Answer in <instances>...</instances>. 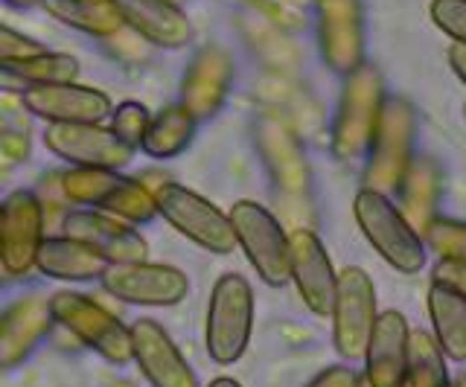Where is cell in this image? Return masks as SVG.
Listing matches in <instances>:
<instances>
[{
	"label": "cell",
	"instance_id": "1",
	"mask_svg": "<svg viewBox=\"0 0 466 387\" xmlns=\"http://www.w3.org/2000/svg\"><path fill=\"white\" fill-rule=\"evenodd\" d=\"M353 216L361 227L364 239L382 260L400 274H420L426 265V239H422L400 207L385 193L359 190L353 202Z\"/></svg>",
	"mask_w": 466,
	"mask_h": 387
},
{
	"label": "cell",
	"instance_id": "2",
	"mask_svg": "<svg viewBox=\"0 0 466 387\" xmlns=\"http://www.w3.org/2000/svg\"><path fill=\"white\" fill-rule=\"evenodd\" d=\"M385 103L388 99H385L382 76L370 64H364L356 74L347 76L332 123V154L339 161L347 164V161H359V157H368L379 120H382Z\"/></svg>",
	"mask_w": 466,
	"mask_h": 387
},
{
	"label": "cell",
	"instance_id": "3",
	"mask_svg": "<svg viewBox=\"0 0 466 387\" xmlns=\"http://www.w3.org/2000/svg\"><path fill=\"white\" fill-rule=\"evenodd\" d=\"M254 332V289L242 274L230 271L213 285L208 306V355L216 364H233L245 355Z\"/></svg>",
	"mask_w": 466,
	"mask_h": 387
},
{
	"label": "cell",
	"instance_id": "4",
	"mask_svg": "<svg viewBox=\"0 0 466 387\" xmlns=\"http://www.w3.org/2000/svg\"><path fill=\"white\" fill-rule=\"evenodd\" d=\"M65 190L73 204L111 213L128 224H146L157 213L155 195L140 178H126L116 169H67Z\"/></svg>",
	"mask_w": 466,
	"mask_h": 387
},
{
	"label": "cell",
	"instance_id": "5",
	"mask_svg": "<svg viewBox=\"0 0 466 387\" xmlns=\"http://www.w3.org/2000/svg\"><path fill=\"white\" fill-rule=\"evenodd\" d=\"M228 216L233 222L239 248L257 271V277L271 289L286 285L291 280V242L283 224L262 204L248 202V198L233 204Z\"/></svg>",
	"mask_w": 466,
	"mask_h": 387
},
{
	"label": "cell",
	"instance_id": "6",
	"mask_svg": "<svg viewBox=\"0 0 466 387\" xmlns=\"http://www.w3.org/2000/svg\"><path fill=\"white\" fill-rule=\"evenodd\" d=\"M53 318L58 326H65L73 338H79L87 350L99 352L106 362L123 367L135 362L131 352V326L116 321L114 314L79 292H58L50 297Z\"/></svg>",
	"mask_w": 466,
	"mask_h": 387
},
{
	"label": "cell",
	"instance_id": "7",
	"mask_svg": "<svg viewBox=\"0 0 466 387\" xmlns=\"http://www.w3.org/2000/svg\"><path fill=\"white\" fill-rule=\"evenodd\" d=\"M157 213L164 216L175 231L187 236L189 242H196L198 248L210 253H233V248L239 245L237 233H233V222L225 216L216 204H210L208 198H201L198 193L187 190V186L164 181L152 190Z\"/></svg>",
	"mask_w": 466,
	"mask_h": 387
},
{
	"label": "cell",
	"instance_id": "8",
	"mask_svg": "<svg viewBox=\"0 0 466 387\" xmlns=\"http://www.w3.org/2000/svg\"><path fill=\"white\" fill-rule=\"evenodd\" d=\"M414 132L417 117L405 99H388L376 137L370 143L368 164H364V190L390 193L400 190L405 172L414 164Z\"/></svg>",
	"mask_w": 466,
	"mask_h": 387
},
{
	"label": "cell",
	"instance_id": "9",
	"mask_svg": "<svg viewBox=\"0 0 466 387\" xmlns=\"http://www.w3.org/2000/svg\"><path fill=\"white\" fill-rule=\"evenodd\" d=\"M332 343L344 362H359L368 352L376 329V285L359 265H350L339 274V297L332 306Z\"/></svg>",
	"mask_w": 466,
	"mask_h": 387
},
{
	"label": "cell",
	"instance_id": "10",
	"mask_svg": "<svg viewBox=\"0 0 466 387\" xmlns=\"http://www.w3.org/2000/svg\"><path fill=\"white\" fill-rule=\"evenodd\" d=\"M47 239L44 210L35 193L18 190L6 195L0 210V265L9 280L26 277L38 265V251Z\"/></svg>",
	"mask_w": 466,
	"mask_h": 387
},
{
	"label": "cell",
	"instance_id": "11",
	"mask_svg": "<svg viewBox=\"0 0 466 387\" xmlns=\"http://www.w3.org/2000/svg\"><path fill=\"white\" fill-rule=\"evenodd\" d=\"M44 146L73 169H123L135 157L114 128L99 123H53L44 132Z\"/></svg>",
	"mask_w": 466,
	"mask_h": 387
},
{
	"label": "cell",
	"instance_id": "12",
	"mask_svg": "<svg viewBox=\"0 0 466 387\" xmlns=\"http://www.w3.org/2000/svg\"><path fill=\"white\" fill-rule=\"evenodd\" d=\"M102 289L131 306H178L189 292L181 268L157 263L111 265L102 277Z\"/></svg>",
	"mask_w": 466,
	"mask_h": 387
},
{
	"label": "cell",
	"instance_id": "13",
	"mask_svg": "<svg viewBox=\"0 0 466 387\" xmlns=\"http://www.w3.org/2000/svg\"><path fill=\"white\" fill-rule=\"evenodd\" d=\"M291 242V283L312 314L318 318H329L335 297H339V274L332 268V260L309 227H298L289 233Z\"/></svg>",
	"mask_w": 466,
	"mask_h": 387
},
{
	"label": "cell",
	"instance_id": "14",
	"mask_svg": "<svg viewBox=\"0 0 466 387\" xmlns=\"http://www.w3.org/2000/svg\"><path fill=\"white\" fill-rule=\"evenodd\" d=\"M62 236H70L96 251L108 265H131V263H146V239L131 227L128 222L111 216V213L79 207L73 210Z\"/></svg>",
	"mask_w": 466,
	"mask_h": 387
},
{
	"label": "cell",
	"instance_id": "15",
	"mask_svg": "<svg viewBox=\"0 0 466 387\" xmlns=\"http://www.w3.org/2000/svg\"><path fill=\"white\" fill-rule=\"evenodd\" d=\"M320 55L341 76L364 67V18L359 0H318Z\"/></svg>",
	"mask_w": 466,
	"mask_h": 387
},
{
	"label": "cell",
	"instance_id": "16",
	"mask_svg": "<svg viewBox=\"0 0 466 387\" xmlns=\"http://www.w3.org/2000/svg\"><path fill=\"white\" fill-rule=\"evenodd\" d=\"M131 352L152 387H198L196 370L157 321L140 318L131 323Z\"/></svg>",
	"mask_w": 466,
	"mask_h": 387
},
{
	"label": "cell",
	"instance_id": "17",
	"mask_svg": "<svg viewBox=\"0 0 466 387\" xmlns=\"http://www.w3.org/2000/svg\"><path fill=\"white\" fill-rule=\"evenodd\" d=\"M411 329L402 312H382L364 352V379L370 387H405L411 367Z\"/></svg>",
	"mask_w": 466,
	"mask_h": 387
},
{
	"label": "cell",
	"instance_id": "18",
	"mask_svg": "<svg viewBox=\"0 0 466 387\" xmlns=\"http://www.w3.org/2000/svg\"><path fill=\"white\" fill-rule=\"evenodd\" d=\"M21 103L33 117L53 123H99L102 117L114 114L108 94L76 82L44 84L21 96Z\"/></svg>",
	"mask_w": 466,
	"mask_h": 387
},
{
	"label": "cell",
	"instance_id": "19",
	"mask_svg": "<svg viewBox=\"0 0 466 387\" xmlns=\"http://www.w3.org/2000/svg\"><path fill=\"white\" fill-rule=\"evenodd\" d=\"M233 82V62L225 47L208 45L196 53L181 82V105L198 120H210L222 108Z\"/></svg>",
	"mask_w": 466,
	"mask_h": 387
},
{
	"label": "cell",
	"instance_id": "20",
	"mask_svg": "<svg viewBox=\"0 0 466 387\" xmlns=\"http://www.w3.org/2000/svg\"><path fill=\"white\" fill-rule=\"evenodd\" d=\"M53 323L56 318L50 300H44L38 294L15 300L4 312V318H0V364L12 370L21 362H26L33 350L44 341V335L50 332Z\"/></svg>",
	"mask_w": 466,
	"mask_h": 387
},
{
	"label": "cell",
	"instance_id": "21",
	"mask_svg": "<svg viewBox=\"0 0 466 387\" xmlns=\"http://www.w3.org/2000/svg\"><path fill=\"white\" fill-rule=\"evenodd\" d=\"M257 146L262 154V164L268 166L277 190L286 195H303L309 190V164L300 149L298 137L289 128L274 120L262 117L257 125Z\"/></svg>",
	"mask_w": 466,
	"mask_h": 387
},
{
	"label": "cell",
	"instance_id": "22",
	"mask_svg": "<svg viewBox=\"0 0 466 387\" xmlns=\"http://www.w3.org/2000/svg\"><path fill=\"white\" fill-rule=\"evenodd\" d=\"M116 6L123 12L128 30L146 45L175 50L193 38V26L187 15L169 0H116Z\"/></svg>",
	"mask_w": 466,
	"mask_h": 387
},
{
	"label": "cell",
	"instance_id": "23",
	"mask_svg": "<svg viewBox=\"0 0 466 387\" xmlns=\"http://www.w3.org/2000/svg\"><path fill=\"white\" fill-rule=\"evenodd\" d=\"M443 175L431 157H414L411 169L397 190V207L420 236H426L429 227L441 219L437 216V202H441Z\"/></svg>",
	"mask_w": 466,
	"mask_h": 387
},
{
	"label": "cell",
	"instance_id": "24",
	"mask_svg": "<svg viewBox=\"0 0 466 387\" xmlns=\"http://www.w3.org/2000/svg\"><path fill=\"white\" fill-rule=\"evenodd\" d=\"M41 274L53 280H70V283H85V280H102L106 271L111 268L96 251H91L82 242L70 236H47L38 251V265Z\"/></svg>",
	"mask_w": 466,
	"mask_h": 387
},
{
	"label": "cell",
	"instance_id": "25",
	"mask_svg": "<svg viewBox=\"0 0 466 387\" xmlns=\"http://www.w3.org/2000/svg\"><path fill=\"white\" fill-rule=\"evenodd\" d=\"M79 76V62L65 53H38L33 59L21 62H0V84L9 94H29L44 84H58V82H73Z\"/></svg>",
	"mask_w": 466,
	"mask_h": 387
},
{
	"label": "cell",
	"instance_id": "26",
	"mask_svg": "<svg viewBox=\"0 0 466 387\" xmlns=\"http://www.w3.org/2000/svg\"><path fill=\"white\" fill-rule=\"evenodd\" d=\"M429 318L441 350L449 358H455V362H466V297L446 289L441 283H431Z\"/></svg>",
	"mask_w": 466,
	"mask_h": 387
},
{
	"label": "cell",
	"instance_id": "27",
	"mask_svg": "<svg viewBox=\"0 0 466 387\" xmlns=\"http://www.w3.org/2000/svg\"><path fill=\"white\" fill-rule=\"evenodd\" d=\"M41 6L67 26L87 35L114 38L116 33L126 30L123 12L116 6V0H41Z\"/></svg>",
	"mask_w": 466,
	"mask_h": 387
},
{
	"label": "cell",
	"instance_id": "28",
	"mask_svg": "<svg viewBox=\"0 0 466 387\" xmlns=\"http://www.w3.org/2000/svg\"><path fill=\"white\" fill-rule=\"evenodd\" d=\"M193 128H196V117L189 114L184 105H169L152 117L149 132L143 137V152L149 157H157V161H167V157L181 154L189 140H193Z\"/></svg>",
	"mask_w": 466,
	"mask_h": 387
},
{
	"label": "cell",
	"instance_id": "29",
	"mask_svg": "<svg viewBox=\"0 0 466 387\" xmlns=\"http://www.w3.org/2000/svg\"><path fill=\"white\" fill-rule=\"evenodd\" d=\"M408 387H451L446 370V352L434 335H411V367H408Z\"/></svg>",
	"mask_w": 466,
	"mask_h": 387
},
{
	"label": "cell",
	"instance_id": "30",
	"mask_svg": "<svg viewBox=\"0 0 466 387\" xmlns=\"http://www.w3.org/2000/svg\"><path fill=\"white\" fill-rule=\"evenodd\" d=\"M35 198L44 210V227H47V236H62L65 222L73 213V202L65 190V172H47L38 181Z\"/></svg>",
	"mask_w": 466,
	"mask_h": 387
},
{
	"label": "cell",
	"instance_id": "31",
	"mask_svg": "<svg viewBox=\"0 0 466 387\" xmlns=\"http://www.w3.org/2000/svg\"><path fill=\"white\" fill-rule=\"evenodd\" d=\"M422 239H426V248L434 251L441 260L466 263V222L437 219Z\"/></svg>",
	"mask_w": 466,
	"mask_h": 387
},
{
	"label": "cell",
	"instance_id": "32",
	"mask_svg": "<svg viewBox=\"0 0 466 387\" xmlns=\"http://www.w3.org/2000/svg\"><path fill=\"white\" fill-rule=\"evenodd\" d=\"M152 117H149V108L140 105V103H123L116 105L111 114V128L120 140H126L131 149H140L143 146V137L149 132Z\"/></svg>",
	"mask_w": 466,
	"mask_h": 387
},
{
	"label": "cell",
	"instance_id": "33",
	"mask_svg": "<svg viewBox=\"0 0 466 387\" xmlns=\"http://www.w3.org/2000/svg\"><path fill=\"white\" fill-rule=\"evenodd\" d=\"M0 152L4 161L12 166L18 161H26L29 154V125L24 120V114H15L6 103L4 108V132H0Z\"/></svg>",
	"mask_w": 466,
	"mask_h": 387
},
{
	"label": "cell",
	"instance_id": "34",
	"mask_svg": "<svg viewBox=\"0 0 466 387\" xmlns=\"http://www.w3.org/2000/svg\"><path fill=\"white\" fill-rule=\"evenodd\" d=\"M431 18L449 38L466 45V0H431Z\"/></svg>",
	"mask_w": 466,
	"mask_h": 387
},
{
	"label": "cell",
	"instance_id": "35",
	"mask_svg": "<svg viewBox=\"0 0 466 387\" xmlns=\"http://www.w3.org/2000/svg\"><path fill=\"white\" fill-rule=\"evenodd\" d=\"M44 53V47L38 41L18 35L9 26L0 30V62H21V59H33V55Z\"/></svg>",
	"mask_w": 466,
	"mask_h": 387
},
{
	"label": "cell",
	"instance_id": "36",
	"mask_svg": "<svg viewBox=\"0 0 466 387\" xmlns=\"http://www.w3.org/2000/svg\"><path fill=\"white\" fill-rule=\"evenodd\" d=\"M431 283H441L446 289L458 292L461 297H466V263H449L441 260L431 271Z\"/></svg>",
	"mask_w": 466,
	"mask_h": 387
},
{
	"label": "cell",
	"instance_id": "37",
	"mask_svg": "<svg viewBox=\"0 0 466 387\" xmlns=\"http://www.w3.org/2000/svg\"><path fill=\"white\" fill-rule=\"evenodd\" d=\"M361 376L347 364H335V367H327L320 370L318 376L306 384V387H359Z\"/></svg>",
	"mask_w": 466,
	"mask_h": 387
},
{
	"label": "cell",
	"instance_id": "38",
	"mask_svg": "<svg viewBox=\"0 0 466 387\" xmlns=\"http://www.w3.org/2000/svg\"><path fill=\"white\" fill-rule=\"evenodd\" d=\"M449 64H451V70L458 74V79L466 84V45H451L449 47Z\"/></svg>",
	"mask_w": 466,
	"mask_h": 387
},
{
	"label": "cell",
	"instance_id": "39",
	"mask_svg": "<svg viewBox=\"0 0 466 387\" xmlns=\"http://www.w3.org/2000/svg\"><path fill=\"white\" fill-rule=\"evenodd\" d=\"M208 387H242L237 379H228V376H218V379H213Z\"/></svg>",
	"mask_w": 466,
	"mask_h": 387
},
{
	"label": "cell",
	"instance_id": "40",
	"mask_svg": "<svg viewBox=\"0 0 466 387\" xmlns=\"http://www.w3.org/2000/svg\"><path fill=\"white\" fill-rule=\"evenodd\" d=\"M108 387H135V384H131V382H126V379H116V382H111Z\"/></svg>",
	"mask_w": 466,
	"mask_h": 387
},
{
	"label": "cell",
	"instance_id": "41",
	"mask_svg": "<svg viewBox=\"0 0 466 387\" xmlns=\"http://www.w3.org/2000/svg\"><path fill=\"white\" fill-rule=\"evenodd\" d=\"M9 4H18V6H26V4H35V0H9Z\"/></svg>",
	"mask_w": 466,
	"mask_h": 387
},
{
	"label": "cell",
	"instance_id": "42",
	"mask_svg": "<svg viewBox=\"0 0 466 387\" xmlns=\"http://www.w3.org/2000/svg\"><path fill=\"white\" fill-rule=\"evenodd\" d=\"M359 387H370V384H368V379H364V376H361V382H359Z\"/></svg>",
	"mask_w": 466,
	"mask_h": 387
},
{
	"label": "cell",
	"instance_id": "43",
	"mask_svg": "<svg viewBox=\"0 0 466 387\" xmlns=\"http://www.w3.org/2000/svg\"><path fill=\"white\" fill-rule=\"evenodd\" d=\"M169 4H175V6H178V4H181V0H169Z\"/></svg>",
	"mask_w": 466,
	"mask_h": 387
},
{
	"label": "cell",
	"instance_id": "44",
	"mask_svg": "<svg viewBox=\"0 0 466 387\" xmlns=\"http://www.w3.org/2000/svg\"><path fill=\"white\" fill-rule=\"evenodd\" d=\"M463 114H466V105H463Z\"/></svg>",
	"mask_w": 466,
	"mask_h": 387
},
{
	"label": "cell",
	"instance_id": "45",
	"mask_svg": "<svg viewBox=\"0 0 466 387\" xmlns=\"http://www.w3.org/2000/svg\"><path fill=\"white\" fill-rule=\"evenodd\" d=\"M405 387H408V384H405Z\"/></svg>",
	"mask_w": 466,
	"mask_h": 387
}]
</instances>
